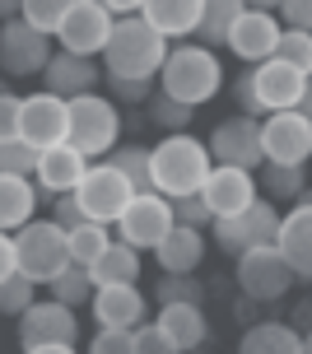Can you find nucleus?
<instances>
[{
    "mask_svg": "<svg viewBox=\"0 0 312 354\" xmlns=\"http://www.w3.org/2000/svg\"><path fill=\"white\" fill-rule=\"evenodd\" d=\"M47 289V299H56V303H66V308H84V303H93V275H89L84 266H66L56 280H47L42 284Z\"/></svg>",
    "mask_w": 312,
    "mask_h": 354,
    "instance_id": "29",
    "label": "nucleus"
},
{
    "mask_svg": "<svg viewBox=\"0 0 312 354\" xmlns=\"http://www.w3.org/2000/svg\"><path fill=\"white\" fill-rule=\"evenodd\" d=\"M84 173H89V159L75 149L70 140H61V145H47L42 154H37V173H33V182H37V196L47 201V196H66V192H75L80 182H84Z\"/></svg>",
    "mask_w": 312,
    "mask_h": 354,
    "instance_id": "17",
    "label": "nucleus"
},
{
    "mask_svg": "<svg viewBox=\"0 0 312 354\" xmlns=\"http://www.w3.org/2000/svg\"><path fill=\"white\" fill-rule=\"evenodd\" d=\"M98 61L93 56H75V52H56L52 66L42 71V84L52 88V93H61V98H80V93H93L98 88Z\"/></svg>",
    "mask_w": 312,
    "mask_h": 354,
    "instance_id": "19",
    "label": "nucleus"
},
{
    "mask_svg": "<svg viewBox=\"0 0 312 354\" xmlns=\"http://www.w3.org/2000/svg\"><path fill=\"white\" fill-rule=\"evenodd\" d=\"M247 15V0H205V15H201V28H196V42L201 47H228V33L233 24Z\"/></svg>",
    "mask_w": 312,
    "mask_h": 354,
    "instance_id": "28",
    "label": "nucleus"
},
{
    "mask_svg": "<svg viewBox=\"0 0 312 354\" xmlns=\"http://www.w3.org/2000/svg\"><path fill=\"white\" fill-rule=\"evenodd\" d=\"M168 37L158 33L145 15H126L112 28V42L103 52V71L107 75H126V80H158L163 61H168Z\"/></svg>",
    "mask_w": 312,
    "mask_h": 354,
    "instance_id": "1",
    "label": "nucleus"
},
{
    "mask_svg": "<svg viewBox=\"0 0 312 354\" xmlns=\"http://www.w3.org/2000/svg\"><path fill=\"white\" fill-rule=\"evenodd\" d=\"M89 354H136V331H126V326H103L98 336L89 340Z\"/></svg>",
    "mask_w": 312,
    "mask_h": 354,
    "instance_id": "43",
    "label": "nucleus"
},
{
    "mask_svg": "<svg viewBox=\"0 0 312 354\" xmlns=\"http://www.w3.org/2000/svg\"><path fill=\"white\" fill-rule=\"evenodd\" d=\"M238 354H303V336L289 322H252L238 340Z\"/></svg>",
    "mask_w": 312,
    "mask_h": 354,
    "instance_id": "26",
    "label": "nucleus"
},
{
    "mask_svg": "<svg viewBox=\"0 0 312 354\" xmlns=\"http://www.w3.org/2000/svg\"><path fill=\"white\" fill-rule=\"evenodd\" d=\"M107 93L117 103H149L154 98V80H126V75H107Z\"/></svg>",
    "mask_w": 312,
    "mask_h": 354,
    "instance_id": "44",
    "label": "nucleus"
},
{
    "mask_svg": "<svg viewBox=\"0 0 312 354\" xmlns=\"http://www.w3.org/2000/svg\"><path fill=\"white\" fill-rule=\"evenodd\" d=\"M210 145L191 140L187 131H177L168 140H158L149 149V173H154V192L177 201V196H196L210 177Z\"/></svg>",
    "mask_w": 312,
    "mask_h": 354,
    "instance_id": "2",
    "label": "nucleus"
},
{
    "mask_svg": "<svg viewBox=\"0 0 312 354\" xmlns=\"http://www.w3.org/2000/svg\"><path fill=\"white\" fill-rule=\"evenodd\" d=\"M279 37H284V28H279L275 15L247 10V15L233 24V33H228V52L238 56V61H247V66H261V61H270V56L279 52Z\"/></svg>",
    "mask_w": 312,
    "mask_h": 354,
    "instance_id": "18",
    "label": "nucleus"
},
{
    "mask_svg": "<svg viewBox=\"0 0 312 354\" xmlns=\"http://www.w3.org/2000/svg\"><path fill=\"white\" fill-rule=\"evenodd\" d=\"M70 136V98L52 93V88H37L24 98V117H19V140H28L33 149L61 145Z\"/></svg>",
    "mask_w": 312,
    "mask_h": 354,
    "instance_id": "14",
    "label": "nucleus"
},
{
    "mask_svg": "<svg viewBox=\"0 0 312 354\" xmlns=\"http://www.w3.org/2000/svg\"><path fill=\"white\" fill-rule=\"evenodd\" d=\"M75 196H80V205H84L89 219H98V224H117V219L126 214V205H131L140 192L107 159H98V163H89V173H84V182L75 187Z\"/></svg>",
    "mask_w": 312,
    "mask_h": 354,
    "instance_id": "9",
    "label": "nucleus"
},
{
    "mask_svg": "<svg viewBox=\"0 0 312 354\" xmlns=\"http://www.w3.org/2000/svg\"><path fill=\"white\" fill-rule=\"evenodd\" d=\"M257 182L266 187V196H270V201H298V196H303V187H308V173H303L298 163H266Z\"/></svg>",
    "mask_w": 312,
    "mask_h": 354,
    "instance_id": "32",
    "label": "nucleus"
},
{
    "mask_svg": "<svg viewBox=\"0 0 312 354\" xmlns=\"http://www.w3.org/2000/svg\"><path fill=\"white\" fill-rule=\"evenodd\" d=\"M140 15L149 19L168 42H173V37H196L201 15H205V0H145Z\"/></svg>",
    "mask_w": 312,
    "mask_h": 354,
    "instance_id": "23",
    "label": "nucleus"
},
{
    "mask_svg": "<svg viewBox=\"0 0 312 354\" xmlns=\"http://www.w3.org/2000/svg\"><path fill=\"white\" fill-rule=\"evenodd\" d=\"M136 354H177V345L158 322H145V326H136Z\"/></svg>",
    "mask_w": 312,
    "mask_h": 354,
    "instance_id": "45",
    "label": "nucleus"
},
{
    "mask_svg": "<svg viewBox=\"0 0 312 354\" xmlns=\"http://www.w3.org/2000/svg\"><path fill=\"white\" fill-rule=\"evenodd\" d=\"M205 196L210 214L219 219V214H247L252 210V201H257V173H247V168H228V163H214L205 177Z\"/></svg>",
    "mask_w": 312,
    "mask_h": 354,
    "instance_id": "15",
    "label": "nucleus"
},
{
    "mask_svg": "<svg viewBox=\"0 0 312 354\" xmlns=\"http://www.w3.org/2000/svg\"><path fill=\"white\" fill-rule=\"evenodd\" d=\"M233 280H238V289H243V299L279 303L298 284V275H294V266L284 261V252H279V248H252V252L238 257Z\"/></svg>",
    "mask_w": 312,
    "mask_h": 354,
    "instance_id": "6",
    "label": "nucleus"
},
{
    "mask_svg": "<svg viewBox=\"0 0 312 354\" xmlns=\"http://www.w3.org/2000/svg\"><path fill=\"white\" fill-rule=\"evenodd\" d=\"M173 201L158 192H145L136 196L131 205H126V214L117 219V233H122V243H131V248L140 252H154L168 233H173Z\"/></svg>",
    "mask_w": 312,
    "mask_h": 354,
    "instance_id": "11",
    "label": "nucleus"
},
{
    "mask_svg": "<svg viewBox=\"0 0 312 354\" xmlns=\"http://www.w3.org/2000/svg\"><path fill=\"white\" fill-rule=\"evenodd\" d=\"M308 177H312V173H308Z\"/></svg>",
    "mask_w": 312,
    "mask_h": 354,
    "instance_id": "57",
    "label": "nucleus"
},
{
    "mask_svg": "<svg viewBox=\"0 0 312 354\" xmlns=\"http://www.w3.org/2000/svg\"><path fill=\"white\" fill-rule=\"evenodd\" d=\"M37 289H42V284H37L33 275H24V270H15L10 280H0V317H24L37 303Z\"/></svg>",
    "mask_w": 312,
    "mask_h": 354,
    "instance_id": "35",
    "label": "nucleus"
},
{
    "mask_svg": "<svg viewBox=\"0 0 312 354\" xmlns=\"http://www.w3.org/2000/svg\"><path fill=\"white\" fill-rule=\"evenodd\" d=\"M279 61H289L294 71L312 75V33H298V28H284V37H279Z\"/></svg>",
    "mask_w": 312,
    "mask_h": 354,
    "instance_id": "40",
    "label": "nucleus"
},
{
    "mask_svg": "<svg viewBox=\"0 0 312 354\" xmlns=\"http://www.w3.org/2000/svg\"><path fill=\"white\" fill-rule=\"evenodd\" d=\"M275 248L284 252V261L294 266L298 280H312V205H294L284 214Z\"/></svg>",
    "mask_w": 312,
    "mask_h": 354,
    "instance_id": "24",
    "label": "nucleus"
},
{
    "mask_svg": "<svg viewBox=\"0 0 312 354\" xmlns=\"http://www.w3.org/2000/svg\"><path fill=\"white\" fill-rule=\"evenodd\" d=\"M15 270H19V248L10 233H0V280H10Z\"/></svg>",
    "mask_w": 312,
    "mask_h": 354,
    "instance_id": "49",
    "label": "nucleus"
},
{
    "mask_svg": "<svg viewBox=\"0 0 312 354\" xmlns=\"http://www.w3.org/2000/svg\"><path fill=\"white\" fill-rule=\"evenodd\" d=\"M15 248H19V270L33 275L37 284L56 280L66 266H75L70 261V238L56 219H28L15 233Z\"/></svg>",
    "mask_w": 312,
    "mask_h": 354,
    "instance_id": "5",
    "label": "nucleus"
},
{
    "mask_svg": "<svg viewBox=\"0 0 312 354\" xmlns=\"http://www.w3.org/2000/svg\"><path fill=\"white\" fill-rule=\"evenodd\" d=\"M52 33L33 28L28 19L19 15L10 24H0V75L5 80H28V75H42L52 66Z\"/></svg>",
    "mask_w": 312,
    "mask_h": 354,
    "instance_id": "7",
    "label": "nucleus"
},
{
    "mask_svg": "<svg viewBox=\"0 0 312 354\" xmlns=\"http://www.w3.org/2000/svg\"><path fill=\"white\" fill-rule=\"evenodd\" d=\"M154 261H158L163 275H196V266L205 261V238H201V229L173 224V233L154 248Z\"/></svg>",
    "mask_w": 312,
    "mask_h": 354,
    "instance_id": "22",
    "label": "nucleus"
},
{
    "mask_svg": "<svg viewBox=\"0 0 312 354\" xmlns=\"http://www.w3.org/2000/svg\"><path fill=\"white\" fill-rule=\"evenodd\" d=\"M37 182L15 173H0V233H19L37 214Z\"/></svg>",
    "mask_w": 312,
    "mask_h": 354,
    "instance_id": "25",
    "label": "nucleus"
},
{
    "mask_svg": "<svg viewBox=\"0 0 312 354\" xmlns=\"http://www.w3.org/2000/svg\"><path fill=\"white\" fill-rule=\"evenodd\" d=\"M19 117H24V98L0 93V140H19Z\"/></svg>",
    "mask_w": 312,
    "mask_h": 354,
    "instance_id": "46",
    "label": "nucleus"
},
{
    "mask_svg": "<svg viewBox=\"0 0 312 354\" xmlns=\"http://www.w3.org/2000/svg\"><path fill=\"white\" fill-rule=\"evenodd\" d=\"M75 5H80V0H24V19H28L33 28H42V33L56 37L61 19H66Z\"/></svg>",
    "mask_w": 312,
    "mask_h": 354,
    "instance_id": "38",
    "label": "nucleus"
},
{
    "mask_svg": "<svg viewBox=\"0 0 312 354\" xmlns=\"http://www.w3.org/2000/svg\"><path fill=\"white\" fill-rule=\"evenodd\" d=\"M298 112L312 122V75H308V88H303V103H298Z\"/></svg>",
    "mask_w": 312,
    "mask_h": 354,
    "instance_id": "53",
    "label": "nucleus"
},
{
    "mask_svg": "<svg viewBox=\"0 0 312 354\" xmlns=\"http://www.w3.org/2000/svg\"><path fill=\"white\" fill-rule=\"evenodd\" d=\"M219 88H224V66H219V56L210 52V47H201V42L173 47L168 61H163V71H158V93H168L177 103H191V107L210 103Z\"/></svg>",
    "mask_w": 312,
    "mask_h": 354,
    "instance_id": "3",
    "label": "nucleus"
},
{
    "mask_svg": "<svg viewBox=\"0 0 312 354\" xmlns=\"http://www.w3.org/2000/svg\"><path fill=\"white\" fill-rule=\"evenodd\" d=\"M154 299H158V308H163V303H196V308H205L210 289L196 280V275H163L158 289H154Z\"/></svg>",
    "mask_w": 312,
    "mask_h": 354,
    "instance_id": "36",
    "label": "nucleus"
},
{
    "mask_svg": "<svg viewBox=\"0 0 312 354\" xmlns=\"http://www.w3.org/2000/svg\"><path fill=\"white\" fill-rule=\"evenodd\" d=\"M173 219H177V224H187V229H201V233L214 224V214H210V205H205V196H201V192H196V196H177V201H173Z\"/></svg>",
    "mask_w": 312,
    "mask_h": 354,
    "instance_id": "41",
    "label": "nucleus"
},
{
    "mask_svg": "<svg viewBox=\"0 0 312 354\" xmlns=\"http://www.w3.org/2000/svg\"><path fill=\"white\" fill-rule=\"evenodd\" d=\"M145 122H154L158 131L177 136V131H191L196 107H191V103H177V98H168V93H154V98L145 103Z\"/></svg>",
    "mask_w": 312,
    "mask_h": 354,
    "instance_id": "34",
    "label": "nucleus"
},
{
    "mask_svg": "<svg viewBox=\"0 0 312 354\" xmlns=\"http://www.w3.org/2000/svg\"><path fill=\"white\" fill-rule=\"evenodd\" d=\"M19 15H24V0H0V24H10Z\"/></svg>",
    "mask_w": 312,
    "mask_h": 354,
    "instance_id": "51",
    "label": "nucleus"
},
{
    "mask_svg": "<svg viewBox=\"0 0 312 354\" xmlns=\"http://www.w3.org/2000/svg\"><path fill=\"white\" fill-rule=\"evenodd\" d=\"M284 0H247V10H266V15H275Z\"/></svg>",
    "mask_w": 312,
    "mask_h": 354,
    "instance_id": "52",
    "label": "nucleus"
},
{
    "mask_svg": "<svg viewBox=\"0 0 312 354\" xmlns=\"http://www.w3.org/2000/svg\"><path fill=\"white\" fill-rule=\"evenodd\" d=\"M80 340V322L75 308L56 299H37L24 317H19V350H42V345H75Z\"/></svg>",
    "mask_w": 312,
    "mask_h": 354,
    "instance_id": "13",
    "label": "nucleus"
},
{
    "mask_svg": "<svg viewBox=\"0 0 312 354\" xmlns=\"http://www.w3.org/2000/svg\"><path fill=\"white\" fill-rule=\"evenodd\" d=\"M89 275H93V289H107V284H136L140 280V248H131V243L117 238L98 261L89 266Z\"/></svg>",
    "mask_w": 312,
    "mask_h": 354,
    "instance_id": "27",
    "label": "nucleus"
},
{
    "mask_svg": "<svg viewBox=\"0 0 312 354\" xmlns=\"http://www.w3.org/2000/svg\"><path fill=\"white\" fill-rule=\"evenodd\" d=\"M0 93H10V80H5V75H0Z\"/></svg>",
    "mask_w": 312,
    "mask_h": 354,
    "instance_id": "56",
    "label": "nucleus"
},
{
    "mask_svg": "<svg viewBox=\"0 0 312 354\" xmlns=\"http://www.w3.org/2000/svg\"><path fill=\"white\" fill-rule=\"evenodd\" d=\"M279 15H284V24H289V28L312 33V0H284V5H279Z\"/></svg>",
    "mask_w": 312,
    "mask_h": 354,
    "instance_id": "48",
    "label": "nucleus"
},
{
    "mask_svg": "<svg viewBox=\"0 0 312 354\" xmlns=\"http://www.w3.org/2000/svg\"><path fill=\"white\" fill-rule=\"evenodd\" d=\"M210 233H214V248L224 252V257H243V252H252V243H247V224L243 214H219L214 224H210Z\"/></svg>",
    "mask_w": 312,
    "mask_h": 354,
    "instance_id": "37",
    "label": "nucleus"
},
{
    "mask_svg": "<svg viewBox=\"0 0 312 354\" xmlns=\"http://www.w3.org/2000/svg\"><path fill=\"white\" fill-rule=\"evenodd\" d=\"M154 322L168 331V340L177 345V354H196V350L210 340L205 308H196V303H163Z\"/></svg>",
    "mask_w": 312,
    "mask_h": 354,
    "instance_id": "21",
    "label": "nucleus"
},
{
    "mask_svg": "<svg viewBox=\"0 0 312 354\" xmlns=\"http://www.w3.org/2000/svg\"><path fill=\"white\" fill-rule=\"evenodd\" d=\"M252 75H257V98H261V112H266V117H270V112H289V107H298V103H303L308 75H303V71H294L289 61L270 56V61L252 66Z\"/></svg>",
    "mask_w": 312,
    "mask_h": 354,
    "instance_id": "16",
    "label": "nucleus"
},
{
    "mask_svg": "<svg viewBox=\"0 0 312 354\" xmlns=\"http://www.w3.org/2000/svg\"><path fill=\"white\" fill-rule=\"evenodd\" d=\"M98 5H107L117 19H126V15H140V5H145V0H98Z\"/></svg>",
    "mask_w": 312,
    "mask_h": 354,
    "instance_id": "50",
    "label": "nucleus"
},
{
    "mask_svg": "<svg viewBox=\"0 0 312 354\" xmlns=\"http://www.w3.org/2000/svg\"><path fill=\"white\" fill-rule=\"evenodd\" d=\"M210 159L228 163V168H247V173H261L266 168V145H261V117H247V112H233L210 131Z\"/></svg>",
    "mask_w": 312,
    "mask_h": 354,
    "instance_id": "8",
    "label": "nucleus"
},
{
    "mask_svg": "<svg viewBox=\"0 0 312 354\" xmlns=\"http://www.w3.org/2000/svg\"><path fill=\"white\" fill-rule=\"evenodd\" d=\"M28 354H75V345H42V350H28Z\"/></svg>",
    "mask_w": 312,
    "mask_h": 354,
    "instance_id": "54",
    "label": "nucleus"
},
{
    "mask_svg": "<svg viewBox=\"0 0 312 354\" xmlns=\"http://www.w3.org/2000/svg\"><path fill=\"white\" fill-rule=\"evenodd\" d=\"M107 163H112L140 196L154 192V173H149V149H145V145H117V149L107 154Z\"/></svg>",
    "mask_w": 312,
    "mask_h": 354,
    "instance_id": "31",
    "label": "nucleus"
},
{
    "mask_svg": "<svg viewBox=\"0 0 312 354\" xmlns=\"http://www.w3.org/2000/svg\"><path fill=\"white\" fill-rule=\"evenodd\" d=\"M70 261L75 266H93L98 257H103L107 248H112V238H107V224H98V219H89V224H80V229H70Z\"/></svg>",
    "mask_w": 312,
    "mask_h": 354,
    "instance_id": "33",
    "label": "nucleus"
},
{
    "mask_svg": "<svg viewBox=\"0 0 312 354\" xmlns=\"http://www.w3.org/2000/svg\"><path fill=\"white\" fill-rule=\"evenodd\" d=\"M117 136H122V112L117 103H107L103 93H80L70 98V136L66 140L84 154L89 163L107 159L117 149Z\"/></svg>",
    "mask_w": 312,
    "mask_h": 354,
    "instance_id": "4",
    "label": "nucleus"
},
{
    "mask_svg": "<svg viewBox=\"0 0 312 354\" xmlns=\"http://www.w3.org/2000/svg\"><path fill=\"white\" fill-rule=\"evenodd\" d=\"M37 154L28 140H0V173H15V177H33L37 173Z\"/></svg>",
    "mask_w": 312,
    "mask_h": 354,
    "instance_id": "39",
    "label": "nucleus"
},
{
    "mask_svg": "<svg viewBox=\"0 0 312 354\" xmlns=\"http://www.w3.org/2000/svg\"><path fill=\"white\" fill-rule=\"evenodd\" d=\"M243 224H247V243H252V248H275L284 214L275 210V201H270V196H257V201H252V210L243 214Z\"/></svg>",
    "mask_w": 312,
    "mask_h": 354,
    "instance_id": "30",
    "label": "nucleus"
},
{
    "mask_svg": "<svg viewBox=\"0 0 312 354\" xmlns=\"http://www.w3.org/2000/svg\"><path fill=\"white\" fill-rule=\"evenodd\" d=\"M56 224H61V229H80V224H89V214H84V205H80V196L75 192H66V196H56Z\"/></svg>",
    "mask_w": 312,
    "mask_h": 354,
    "instance_id": "47",
    "label": "nucleus"
},
{
    "mask_svg": "<svg viewBox=\"0 0 312 354\" xmlns=\"http://www.w3.org/2000/svg\"><path fill=\"white\" fill-rule=\"evenodd\" d=\"M303 354H312V331H308V336H303Z\"/></svg>",
    "mask_w": 312,
    "mask_h": 354,
    "instance_id": "55",
    "label": "nucleus"
},
{
    "mask_svg": "<svg viewBox=\"0 0 312 354\" xmlns=\"http://www.w3.org/2000/svg\"><path fill=\"white\" fill-rule=\"evenodd\" d=\"M112 28H117V15H112L107 5L80 0V5L61 19L56 42H61V52H75V56H103L107 42H112Z\"/></svg>",
    "mask_w": 312,
    "mask_h": 354,
    "instance_id": "10",
    "label": "nucleus"
},
{
    "mask_svg": "<svg viewBox=\"0 0 312 354\" xmlns=\"http://www.w3.org/2000/svg\"><path fill=\"white\" fill-rule=\"evenodd\" d=\"M261 145H266V163H312V122L289 107V112H270L261 117Z\"/></svg>",
    "mask_w": 312,
    "mask_h": 354,
    "instance_id": "12",
    "label": "nucleus"
},
{
    "mask_svg": "<svg viewBox=\"0 0 312 354\" xmlns=\"http://www.w3.org/2000/svg\"><path fill=\"white\" fill-rule=\"evenodd\" d=\"M145 313H149V303L140 294L136 284H107L93 294V317L98 326H126V331H136L145 326Z\"/></svg>",
    "mask_w": 312,
    "mask_h": 354,
    "instance_id": "20",
    "label": "nucleus"
},
{
    "mask_svg": "<svg viewBox=\"0 0 312 354\" xmlns=\"http://www.w3.org/2000/svg\"><path fill=\"white\" fill-rule=\"evenodd\" d=\"M228 93H233V107H238V112H247V117H266V112H261V98H257V75H252V66L228 80Z\"/></svg>",
    "mask_w": 312,
    "mask_h": 354,
    "instance_id": "42",
    "label": "nucleus"
}]
</instances>
